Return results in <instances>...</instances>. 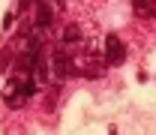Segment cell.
Listing matches in <instances>:
<instances>
[{"mask_svg": "<svg viewBox=\"0 0 156 135\" xmlns=\"http://www.w3.org/2000/svg\"><path fill=\"white\" fill-rule=\"evenodd\" d=\"M3 102H6V108H12V111H18V108H24V105L30 102V96L24 93L18 75H12L6 81V87H3Z\"/></svg>", "mask_w": 156, "mask_h": 135, "instance_id": "cell-3", "label": "cell"}, {"mask_svg": "<svg viewBox=\"0 0 156 135\" xmlns=\"http://www.w3.org/2000/svg\"><path fill=\"white\" fill-rule=\"evenodd\" d=\"M9 63H12V48L0 54V72H6V66H9Z\"/></svg>", "mask_w": 156, "mask_h": 135, "instance_id": "cell-8", "label": "cell"}, {"mask_svg": "<svg viewBox=\"0 0 156 135\" xmlns=\"http://www.w3.org/2000/svg\"><path fill=\"white\" fill-rule=\"evenodd\" d=\"M72 75H75V66H72V57H69L66 45L63 48H54L51 57H48V81L51 84H60V81H66V78H72Z\"/></svg>", "mask_w": 156, "mask_h": 135, "instance_id": "cell-1", "label": "cell"}, {"mask_svg": "<svg viewBox=\"0 0 156 135\" xmlns=\"http://www.w3.org/2000/svg\"><path fill=\"white\" fill-rule=\"evenodd\" d=\"M36 0H18V15H24L27 12V6H33Z\"/></svg>", "mask_w": 156, "mask_h": 135, "instance_id": "cell-9", "label": "cell"}, {"mask_svg": "<svg viewBox=\"0 0 156 135\" xmlns=\"http://www.w3.org/2000/svg\"><path fill=\"white\" fill-rule=\"evenodd\" d=\"M102 57L108 66H123L126 63V45L120 42L117 33H108L105 36V48H102Z\"/></svg>", "mask_w": 156, "mask_h": 135, "instance_id": "cell-4", "label": "cell"}, {"mask_svg": "<svg viewBox=\"0 0 156 135\" xmlns=\"http://www.w3.org/2000/svg\"><path fill=\"white\" fill-rule=\"evenodd\" d=\"M81 39H84L81 24H66V27H63V33H60V42H63V45H78Z\"/></svg>", "mask_w": 156, "mask_h": 135, "instance_id": "cell-6", "label": "cell"}, {"mask_svg": "<svg viewBox=\"0 0 156 135\" xmlns=\"http://www.w3.org/2000/svg\"><path fill=\"white\" fill-rule=\"evenodd\" d=\"M51 15H54V9H51V3L48 0H36V24L39 30H45V27H51Z\"/></svg>", "mask_w": 156, "mask_h": 135, "instance_id": "cell-5", "label": "cell"}, {"mask_svg": "<svg viewBox=\"0 0 156 135\" xmlns=\"http://www.w3.org/2000/svg\"><path fill=\"white\" fill-rule=\"evenodd\" d=\"M132 9L141 18H153L156 21V0H132Z\"/></svg>", "mask_w": 156, "mask_h": 135, "instance_id": "cell-7", "label": "cell"}, {"mask_svg": "<svg viewBox=\"0 0 156 135\" xmlns=\"http://www.w3.org/2000/svg\"><path fill=\"white\" fill-rule=\"evenodd\" d=\"M39 57H42V42H39V39H30V42L18 51V60H15V75H18V78L30 75V72L36 69Z\"/></svg>", "mask_w": 156, "mask_h": 135, "instance_id": "cell-2", "label": "cell"}, {"mask_svg": "<svg viewBox=\"0 0 156 135\" xmlns=\"http://www.w3.org/2000/svg\"><path fill=\"white\" fill-rule=\"evenodd\" d=\"M108 135H117V126H111V129H108Z\"/></svg>", "mask_w": 156, "mask_h": 135, "instance_id": "cell-10", "label": "cell"}]
</instances>
